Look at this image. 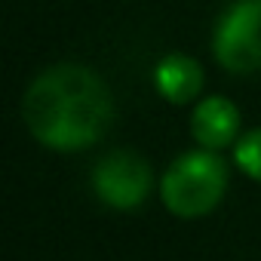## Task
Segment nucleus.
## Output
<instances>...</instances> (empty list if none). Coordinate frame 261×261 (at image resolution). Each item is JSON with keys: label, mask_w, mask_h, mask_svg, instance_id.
<instances>
[{"label": "nucleus", "mask_w": 261, "mask_h": 261, "mask_svg": "<svg viewBox=\"0 0 261 261\" xmlns=\"http://www.w3.org/2000/svg\"><path fill=\"white\" fill-rule=\"evenodd\" d=\"M28 133L53 151H86L114 123V98L105 80L83 65H53L22 98Z\"/></svg>", "instance_id": "1"}, {"label": "nucleus", "mask_w": 261, "mask_h": 261, "mask_svg": "<svg viewBox=\"0 0 261 261\" xmlns=\"http://www.w3.org/2000/svg\"><path fill=\"white\" fill-rule=\"evenodd\" d=\"M227 191V166L224 160L203 148L181 154L160 181L163 206L178 218H200L212 212Z\"/></svg>", "instance_id": "2"}, {"label": "nucleus", "mask_w": 261, "mask_h": 261, "mask_svg": "<svg viewBox=\"0 0 261 261\" xmlns=\"http://www.w3.org/2000/svg\"><path fill=\"white\" fill-rule=\"evenodd\" d=\"M212 56L230 74L261 71V0H237L218 19Z\"/></svg>", "instance_id": "3"}, {"label": "nucleus", "mask_w": 261, "mask_h": 261, "mask_svg": "<svg viewBox=\"0 0 261 261\" xmlns=\"http://www.w3.org/2000/svg\"><path fill=\"white\" fill-rule=\"evenodd\" d=\"M151 163L136 151H111L92 169V191L111 209H136L151 194Z\"/></svg>", "instance_id": "4"}, {"label": "nucleus", "mask_w": 261, "mask_h": 261, "mask_svg": "<svg viewBox=\"0 0 261 261\" xmlns=\"http://www.w3.org/2000/svg\"><path fill=\"white\" fill-rule=\"evenodd\" d=\"M191 136L197 139L200 148H209V151H221V148L233 145L237 136H240L237 105L224 95L203 98L191 114Z\"/></svg>", "instance_id": "5"}, {"label": "nucleus", "mask_w": 261, "mask_h": 261, "mask_svg": "<svg viewBox=\"0 0 261 261\" xmlns=\"http://www.w3.org/2000/svg\"><path fill=\"white\" fill-rule=\"evenodd\" d=\"M154 86L166 101L188 105L203 89V68L197 65V59H191L185 53L163 56L154 68Z\"/></svg>", "instance_id": "6"}, {"label": "nucleus", "mask_w": 261, "mask_h": 261, "mask_svg": "<svg viewBox=\"0 0 261 261\" xmlns=\"http://www.w3.org/2000/svg\"><path fill=\"white\" fill-rule=\"evenodd\" d=\"M233 160H237V166H240L249 178L261 181V126H258V129H249V133L237 142Z\"/></svg>", "instance_id": "7"}]
</instances>
